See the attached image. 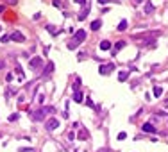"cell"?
I'll use <instances>...</instances> for the list:
<instances>
[{
	"mask_svg": "<svg viewBox=\"0 0 168 152\" xmlns=\"http://www.w3.org/2000/svg\"><path fill=\"white\" fill-rule=\"evenodd\" d=\"M84 39H86V30H82V29H81V30H77V32L73 34L72 41L68 43V48H70V50H75V48L84 41Z\"/></svg>",
	"mask_w": 168,
	"mask_h": 152,
	"instance_id": "6da1fadb",
	"label": "cell"
},
{
	"mask_svg": "<svg viewBox=\"0 0 168 152\" xmlns=\"http://www.w3.org/2000/svg\"><path fill=\"white\" fill-rule=\"evenodd\" d=\"M52 111H54V107H41V109H38V111L32 113V118L36 122H43L45 120V113H52Z\"/></svg>",
	"mask_w": 168,
	"mask_h": 152,
	"instance_id": "7a4b0ae2",
	"label": "cell"
},
{
	"mask_svg": "<svg viewBox=\"0 0 168 152\" xmlns=\"http://www.w3.org/2000/svg\"><path fill=\"white\" fill-rule=\"evenodd\" d=\"M113 70H114V63H106V65H100L98 74H100V75H109Z\"/></svg>",
	"mask_w": 168,
	"mask_h": 152,
	"instance_id": "3957f363",
	"label": "cell"
},
{
	"mask_svg": "<svg viewBox=\"0 0 168 152\" xmlns=\"http://www.w3.org/2000/svg\"><path fill=\"white\" fill-rule=\"evenodd\" d=\"M41 65H43V59L38 57V56H36V57H32V59L29 61V68H30V70H38Z\"/></svg>",
	"mask_w": 168,
	"mask_h": 152,
	"instance_id": "277c9868",
	"label": "cell"
},
{
	"mask_svg": "<svg viewBox=\"0 0 168 152\" xmlns=\"http://www.w3.org/2000/svg\"><path fill=\"white\" fill-rule=\"evenodd\" d=\"M9 38H11L13 41H16V43H23V41H25V36L20 32V30H14V32H11V34H9Z\"/></svg>",
	"mask_w": 168,
	"mask_h": 152,
	"instance_id": "5b68a950",
	"label": "cell"
},
{
	"mask_svg": "<svg viewBox=\"0 0 168 152\" xmlns=\"http://www.w3.org/2000/svg\"><path fill=\"white\" fill-rule=\"evenodd\" d=\"M45 125H47L48 131H56V129L59 127V120H57V118H48V120L45 122Z\"/></svg>",
	"mask_w": 168,
	"mask_h": 152,
	"instance_id": "8992f818",
	"label": "cell"
},
{
	"mask_svg": "<svg viewBox=\"0 0 168 152\" xmlns=\"http://www.w3.org/2000/svg\"><path fill=\"white\" fill-rule=\"evenodd\" d=\"M156 11V6L152 4V2H145V7H143V13L145 14H152Z\"/></svg>",
	"mask_w": 168,
	"mask_h": 152,
	"instance_id": "52a82bcc",
	"label": "cell"
},
{
	"mask_svg": "<svg viewBox=\"0 0 168 152\" xmlns=\"http://www.w3.org/2000/svg\"><path fill=\"white\" fill-rule=\"evenodd\" d=\"M52 72H54V63H47V66L43 70V77H50Z\"/></svg>",
	"mask_w": 168,
	"mask_h": 152,
	"instance_id": "ba28073f",
	"label": "cell"
},
{
	"mask_svg": "<svg viewBox=\"0 0 168 152\" xmlns=\"http://www.w3.org/2000/svg\"><path fill=\"white\" fill-rule=\"evenodd\" d=\"M88 14H90V6L86 4V6H84V7H82V11L79 13V20H81V22H82V20H84V18H86Z\"/></svg>",
	"mask_w": 168,
	"mask_h": 152,
	"instance_id": "9c48e42d",
	"label": "cell"
},
{
	"mask_svg": "<svg viewBox=\"0 0 168 152\" xmlns=\"http://www.w3.org/2000/svg\"><path fill=\"white\" fill-rule=\"evenodd\" d=\"M14 70H16V75H18V79H20V80H23V79H25V74H23L22 66H20V63H16V65H14Z\"/></svg>",
	"mask_w": 168,
	"mask_h": 152,
	"instance_id": "30bf717a",
	"label": "cell"
},
{
	"mask_svg": "<svg viewBox=\"0 0 168 152\" xmlns=\"http://www.w3.org/2000/svg\"><path fill=\"white\" fill-rule=\"evenodd\" d=\"M122 48H125V41H118L116 45H114V50H113V54H118Z\"/></svg>",
	"mask_w": 168,
	"mask_h": 152,
	"instance_id": "8fae6325",
	"label": "cell"
},
{
	"mask_svg": "<svg viewBox=\"0 0 168 152\" xmlns=\"http://www.w3.org/2000/svg\"><path fill=\"white\" fill-rule=\"evenodd\" d=\"M82 98H84V97H82L81 91H73V100H75L77 104H81V102H82Z\"/></svg>",
	"mask_w": 168,
	"mask_h": 152,
	"instance_id": "7c38bea8",
	"label": "cell"
},
{
	"mask_svg": "<svg viewBox=\"0 0 168 152\" xmlns=\"http://www.w3.org/2000/svg\"><path fill=\"white\" fill-rule=\"evenodd\" d=\"M143 131L145 133H156V127L152 124H143Z\"/></svg>",
	"mask_w": 168,
	"mask_h": 152,
	"instance_id": "4fadbf2b",
	"label": "cell"
},
{
	"mask_svg": "<svg viewBox=\"0 0 168 152\" xmlns=\"http://www.w3.org/2000/svg\"><path fill=\"white\" fill-rule=\"evenodd\" d=\"M91 30H98L100 27H102V22H100V20H95V22H91Z\"/></svg>",
	"mask_w": 168,
	"mask_h": 152,
	"instance_id": "5bb4252c",
	"label": "cell"
},
{
	"mask_svg": "<svg viewBox=\"0 0 168 152\" xmlns=\"http://www.w3.org/2000/svg\"><path fill=\"white\" fill-rule=\"evenodd\" d=\"M161 95H163V88H161V86H156V88H154V97L159 98Z\"/></svg>",
	"mask_w": 168,
	"mask_h": 152,
	"instance_id": "9a60e30c",
	"label": "cell"
},
{
	"mask_svg": "<svg viewBox=\"0 0 168 152\" xmlns=\"http://www.w3.org/2000/svg\"><path fill=\"white\" fill-rule=\"evenodd\" d=\"M111 48V43L107 41V39H104V41L100 43V50H109Z\"/></svg>",
	"mask_w": 168,
	"mask_h": 152,
	"instance_id": "2e32d148",
	"label": "cell"
},
{
	"mask_svg": "<svg viewBox=\"0 0 168 152\" xmlns=\"http://www.w3.org/2000/svg\"><path fill=\"white\" fill-rule=\"evenodd\" d=\"M127 77H129V72H120L118 80H120V83H125V80H127Z\"/></svg>",
	"mask_w": 168,
	"mask_h": 152,
	"instance_id": "e0dca14e",
	"label": "cell"
},
{
	"mask_svg": "<svg viewBox=\"0 0 168 152\" xmlns=\"http://www.w3.org/2000/svg\"><path fill=\"white\" fill-rule=\"evenodd\" d=\"M47 30H48V32H52V36H57V32H59L57 27H54V25H47Z\"/></svg>",
	"mask_w": 168,
	"mask_h": 152,
	"instance_id": "ac0fdd59",
	"label": "cell"
},
{
	"mask_svg": "<svg viewBox=\"0 0 168 152\" xmlns=\"http://www.w3.org/2000/svg\"><path fill=\"white\" fill-rule=\"evenodd\" d=\"M88 136H90V133H88L86 129H82L81 133H79V140H88Z\"/></svg>",
	"mask_w": 168,
	"mask_h": 152,
	"instance_id": "d6986e66",
	"label": "cell"
},
{
	"mask_svg": "<svg viewBox=\"0 0 168 152\" xmlns=\"http://www.w3.org/2000/svg\"><path fill=\"white\" fill-rule=\"evenodd\" d=\"M98 4L104 6V4H120V0H98Z\"/></svg>",
	"mask_w": 168,
	"mask_h": 152,
	"instance_id": "ffe728a7",
	"label": "cell"
},
{
	"mask_svg": "<svg viewBox=\"0 0 168 152\" xmlns=\"http://www.w3.org/2000/svg\"><path fill=\"white\" fill-rule=\"evenodd\" d=\"M125 29H127V20H122V22L118 23V30L122 32V30H125Z\"/></svg>",
	"mask_w": 168,
	"mask_h": 152,
	"instance_id": "44dd1931",
	"label": "cell"
},
{
	"mask_svg": "<svg viewBox=\"0 0 168 152\" xmlns=\"http://www.w3.org/2000/svg\"><path fill=\"white\" fill-rule=\"evenodd\" d=\"M79 86H81V79H79V77H75V80H73V91H75Z\"/></svg>",
	"mask_w": 168,
	"mask_h": 152,
	"instance_id": "7402d4cb",
	"label": "cell"
},
{
	"mask_svg": "<svg viewBox=\"0 0 168 152\" xmlns=\"http://www.w3.org/2000/svg\"><path fill=\"white\" fill-rule=\"evenodd\" d=\"M52 6H54V7H57V9H61V7H63L61 0H52Z\"/></svg>",
	"mask_w": 168,
	"mask_h": 152,
	"instance_id": "603a6c76",
	"label": "cell"
},
{
	"mask_svg": "<svg viewBox=\"0 0 168 152\" xmlns=\"http://www.w3.org/2000/svg\"><path fill=\"white\" fill-rule=\"evenodd\" d=\"M18 118H20V115H18V113H13L11 116H9V122H16Z\"/></svg>",
	"mask_w": 168,
	"mask_h": 152,
	"instance_id": "cb8c5ba5",
	"label": "cell"
},
{
	"mask_svg": "<svg viewBox=\"0 0 168 152\" xmlns=\"http://www.w3.org/2000/svg\"><path fill=\"white\" fill-rule=\"evenodd\" d=\"M9 39H11V38H9V34H6V36H2V38H0V41H2V43H7Z\"/></svg>",
	"mask_w": 168,
	"mask_h": 152,
	"instance_id": "d4e9b609",
	"label": "cell"
},
{
	"mask_svg": "<svg viewBox=\"0 0 168 152\" xmlns=\"http://www.w3.org/2000/svg\"><path fill=\"white\" fill-rule=\"evenodd\" d=\"M20 152H32V149H30V147H23V149H20Z\"/></svg>",
	"mask_w": 168,
	"mask_h": 152,
	"instance_id": "484cf974",
	"label": "cell"
},
{
	"mask_svg": "<svg viewBox=\"0 0 168 152\" xmlns=\"http://www.w3.org/2000/svg\"><path fill=\"white\" fill-rule=\"evenodd\" d=\"M125 138H127V134H125V133H120L118 134V140H125Z\"/></svg>",
	"mask_w": 168,
	"mask_h": 152,
	"instance_id": "4316f807",
	"label": "cell"
},
{
	"mask_svg": "<svg viewBox=\"0 0 168 152\" xmlns=\"http://www.w3.org/2000/svg\"><path fill=\"white\" fill-rule=\"evenodd\" d=\"M6 79H7V83H11V80H13V74H7V77H6Z\"/></svg>",
	"mask_w": 168,
	"mask_h": 152,
	"instance_id": "83f0119b",
	"label": "cell"
},
{
	"mask_svg": "<svg viewBox=\"0 0 168 152\" xmlns=\"http://www.w3.org/2000/svg\"><path fill=\"white\" fill-rule=\"evenodd\" d=\"M75 4H88V0H75Z\"/></svg>",
	"mask_w": 168,
	"mask_h": 152,
	"instance_id": "f1b7e54d",
	"label": "cell"
},
{
	"mask_svg": "<svg viewBox=\"0 0 168 152\" xmlns=\"http://www.w3.org/2000/svg\"><path fill=\"white\" fill-rule=\"evenodd\" d=\"M73 138H75V134H73V133H68V140H70V141H72V140H73Z\"/></svg>",
	"mask_w": 168,
	"mask_h": 152,
	"instance_id": "f546056e",
	"label": "cell"
},
{
	"mask_svg": "<svg viewBox=\"0 0 168 152\" xmlns=\"http://www.w3.org/2000/svg\"><path fill=\"white\" fill-rule=\"evenodd\" d=\"M4 11H6V7H4V6H0V13H4Z\"/></svg>",
	"mask_w": 168,
	"mask_h": 152,
	"instance_id": "4dcf8cb0",
	"label": "cell"
},
{
	"mask_svg": "<svg viewBox=\"0 0 168 152\" xmlns=\"http://www.w3.org/2000/svg\"><path fill=\"white\" fill-rule=\"evenodd\" d=\"M4 66H6V65H4V61H0V70H2Z\"/></svg>",
	"mask_w": 168,
	"mask_h": 152,
	"instance_id": "1f68e13d",
	"label": "cell"
},
{
	"mask_svg": "<svg viewBox=\"0 0 168 152\" xmlns=\"http://www.w3.org/2000/svg\"><path fill=\"white\" fill-rule=\"evenodd\" d=\"M134 2H138V4H140V2H143V0H134Z\"/></svg>",
	"mask_w": 168,
	"mask_h": 152,
	"instance_id": "d6a6232c",
	"label": "cell"
},
{
	"mask_svg": "<svg viewBox=\"0 0 168 152\" xmlns=\"http://www.w3.org/2000/svg\"><path fill=\"white\" fill-rule=\"evenodd\" d=\"M0 30H2V27H0Z\"/></svg>",
	"mask_w": 168,
	"mask_h": 152,
	"instance_id": "836d02e7",
	"label": "cell"
},
{
	"mask_svg": "<svg viewBox=\"0 0 168 152\" xmlns=\"http://www.w3.org/2000/svg\"><path fill=\"white\" fill-rule=\"evenodd\" d=\"M166 104H168V102H166Z\"/></svg>",
	"mask_w": 168,
	"mask_h": 152,
	"instance_id": "e575fe53",
	"label": "cell"
}]
</instances>
